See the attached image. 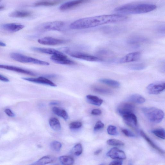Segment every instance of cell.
I'll return each mask as SVG.
<instances>
[{
    "instance_id": "13",
    "label": "cell",
    "mask_w": 165,
    "mask_h": 165,
    "mask_svg": "<svg viewBox=\"0 0 165 165\" xmlns=\"http://www.w3.org/2000/svg\"><path fill=\"white\" fill-rule=\"evenodd\" d=\"M124 122L126 125L133 129L138 127V122L137 117L134 113L123 115L122 117Z\"/></svg>"
},
{
    "instance_id": "42",
    "label": "cell",
    "mask_w": 165,
    "mask_h": 165,
    "mask_svg": "<svg viewBox=\"0 0 165 165\" xmlns=\"http://www.w3.org/2000/svg\"><path fill=\"white\" fill-rule=\"evenodd\" d=\"M123 162L120 160L114 161L111 162L109 165H122Z\"/></svg>"
},
{
    "instance_id": "5",
    "label": "cell",
    "mask_w": 165,
    "mask_h": 165,
    "mask_svg": "<svg viewBox=\"0 0 165 165\" xmlns=\"http://www.w3.org/2000/svg\"><path fill=\"white\" fill-rule=\"evenodd\" d=\"M65 23L61 21H56L45 23L39 26L38 30L39 31H62L64 28Z\"/></svg>"
},
{
    "instance_id": "48",
    "label": "cell",
    "mask_w": 165,
    "mask_h": 165,
    "mask_svg": "<svg viewBox=\"0 0 165 165\" xmlns=\"http://www.w3.org/2000/svg\"><path fill=\"white\" fill-rule=\"evenodd\" d=\"M4 7L3 6H0V10H2L4 8Z\"/></svg>"
},
{
    "instance_id": "30",
    "label": "cell",
    "mask_w": 165,
    "mask_h": 165,
    "mask_svg": "<svg viewBox=\"0 0 165 165\" xmlns=\"http://www.w3.org/2000/svg\"><path fill=\"white\" fill-rule=\"evenodd\" d=\"M152 133L159 138L163 139L165 138V132L164 129L160 128L152 130Z\"/></svg>"
},
{
    "instance_id": "23",
    "label": "cell",
    "mask_w": 165,
    "mask_h": 165,
    "mask_svg": "<svg viewBox=\"0 0 165 165\" xmlns=\"http://www.w3.org/2000/svg\"><path fill=\"white\" fill-rule=\"evenodd\" d=\"M31 15L29 11H16L12 12L9 15L10 17L13 18H24L28 17Z\"/></svg>"
},
{
    "instance_id": "7",
    "label": "cell",
    "mask_w": 165,
    "mask_h": 165,
    "mask_svg": "<svg viewBox=\"0 0 165 165\" xmlns=\"http://www.w3.org/2000/svg\"><path fill=\"white\" fill-rule=\"evenodd\" d=\"M165 88L164 82H158L152 83L147 87L148 93L150 94H158L164 91Z\"/></svg>"
},
{
    "instance_id": "17",
    "label": "cell",
    "mask_w": 165,
    "mask_h": 165,
    "mask_svg": "<svg viewBox=\"0 0 165 165\" xmlns=\"http://www.w3.org/2000/svg\"><path fill=\"white\" fill-rule=\"evenodd\" d=\"M87 1L82 0L69 1L61 5L59 7V9L62 11L67 10L77 7Z\"/></svg>"
},
{
    "instance_id": "31",
    "label": "cell",
    "mask_w": 165,
    "mask_h": 165,
    "mask_svg": "<svg viewBox=\"0 0 165 165\" xmlns=\"http://www.w3.org/2000/svg\"><path fill=\"white\" fill-rule=\"evenodd\" d=\"M107 143L112 146H122L125 145L124 143L120 140L115 139H109L107 141Z\"/></svg>"
},
{
    "instance_id": "38",
    "label": "cell",
    "mask_w": 165,
    "mask_h": 165,
    "mask_svg": "<svg viewBox=\"0 0 165 165\" xmlns=\"http://www.w3.org/2000/svg\"><path fill=\"white\" fill-rule=\"evenodd\" d=\"M105 125L104 123L101 121H98L94 127V130L95 131H98L104 128Z\"/></svg>"
},
{
    "instance_id": "28",
    "label": "cell",
    "mask_w": 165,
    "mask_h": 165,
    "mask_svg": "<svg viewBox=\"0 0 165 165\" xmlns=\"http://www.w3.org/2000/svg\"><path fill=\"white\" fill-rule=\"evenodd\" d=\"M59 160L61 163L63 165H73L74 163V159L69 156H60Z\"/></svg>"
},
{
    "instance_id": "25",
    "label": "cell",
    "mask_w": 165,
    "mask_h": 165,
    "mask_svg": "<svg viewBox=\"0 0 165 165\" xmlns=\"http://www.w3.org/2000/svg\"><path fill=\"white\" fill-rule=\"evenodd\" d=\"M52 111L55 114L62 118L65 120H67L69 118L68 113L64 109L54 107L52 109Z\"/></svg>"
},
{
    "instance_id": "15",
    "label": "cell",
    "mask_w": 165,
    "mask_h": 165,
    "mask_svg": "<svg viewBox=\"0 0 165 165\" xmlns=\"http://www.w3.org/2000/svg\"><path fill=\"white\" fill-rule=\"evenodd\" d=\"M25 26L22 24L16 23H10L3 24L1 28L3 30L8 32H15L23 29Z\"/></svg>"
},
{
    "instance_id": "19",
    "label": "cell",
    "mask_w": 165,
    "mask_h": 165,
    "mask_svg": "<svg viewBox=\"0 0 165 165\" xmlns=\"http://www.w3.org/2000/svg\"><path fill=\"white\" fill-rule=\"evenodd\" d=\"M140 133L142 137L146 140L148 143L149 144L152 148H153L154 149L159 152L161 154L163 155L164 154V151L157 146L143 131L140 130Z\"/></svg>"
},
{
    "instance_id": "12",
    "label": "cell",
    "mask_w": 165,
    "mask_h": 165,
    "mask_svg": "<svg viewBox=\"0 0 165 165\" xmlns=\"http://www.w3.org/2000/svg\"><path fill=\"white\" fill-rule=\"evenodd\" d=\"M22 78L24 80L34 82V83L48 85L53 87H56L57 86L55 84L51 81L43 77L36 78L23 77Z\"/></svg>"
},
{
    "instance_id": "18",
    "label": "cell",
    "mask_w": 165,
    "mask_h": 165,
    "mask_svg": "<svg viewBox=\"0 0 165 165\" xmlns=\"http://www.w3.org/2000/svg\"><path fill=\"white\" fill-rule=\"evenodd\" d=\"M31 49L33 51L36 52L52 55H60L63 54L59 51L56 50V49L52 48L33 47L31 48Z\"/></svg>"
},
{
    "instance_id": "20",
    "label": "cell",
    "mask_w": 165,
    "mask_h": 165,
    "mask_svg": "<svg viewBox=\"0 0 165 165\" xmlns=\"http://www.w3.org/2000/svg\"><path fill=\"white\" fill-rule=\"evenodd\" d=\"M127 101L142 104L146 101V99L141 95L138 94H134L131 95L128 97Z\"/></svg>"
},
{
    "instance_id": "46",
    "label": "cell",
    "mask_w": 165,
    "mask_h": 165,
    "mask_svg": "<svg viewBox=\"0 0 165 165\" xmlns=\"http://www.w3.org/2000/svg\"><path fill=\"white\" fill-rule=\"evenodd\" d=\"M102 149H99L96 151L95 152H94V154L95 155H98L99 154H100L102 151Z\"/></svg>"
},
{
    "instance_id": "29",
    "label": "cell",
    "mask_w": 165,
    "mask_h": 165,
    "mask_svg": "<svg viewBox=\"0 0 165 165\" xmlns=\"http://www.w3.org/2000/svg\"><path fill=\"white\" fill-rule=\"evenodd\" d=\"M60 2V1H41L36 3L34 6H51L58 4Z\"/></svg>"
},
{
    "instance_id": "27",
    "label": "cell",
    "mask_w": 165,
    "mask_h": 165,
    "mask_svg": "<svg viewBox=\"0 0 165 165\" xmlns=\"http://www.w3.org/2000/svg\"><path fill=\"white\" fill-rule=\"evenodd\" d=\"M49 124L51 128L55 131H59L61 129V126L59 120L55 117L49 119Z\"/></svg>"
},
{
    "instance_id": "35",
    "label": "cell",
    "mask_w": 165,
    "mask_h": 165,
    "mask_svg": "<svg viewBox=\"0 0 165 165\" xmlns=\"http://www.w3.org/2000/svg\"><path fill=\"white\" fill-rule=\"evenodd\" d=\"M145 64L143 63H138L132 65L130 66L129 68L133 71H140L145 68Z\"/></svg>"
},
{
    "instance_id": "10",
    "label": "cell",
    "mask_w": 165,
    "mask_h": 165,
    "mask_svg": "<svg viewBox=\"0 0 165 165\" xmlns=\"http://www.w3.org/2000/svg\"><path fill=\"white\" fill-rule=\"evenodd\" d=\"M67 42V41L53 38L51 37H45L38 40V42L39 43L49 46L59 45L64 44Z\"/></svg>"
},
{
    "instance_id": "21",
    "label": "cell",
    "mask_w": 165,
    "mask_h": 165,
    "mask_svg": "<svg viewBox=\"0 0 165 165\" xmlns=\"http://www.w3.org/2000/svg\"><path fill=\"white\" fill-rule=\"evenodd\" d=\"M86 98L89 104L95 106H100L103 103V100L101 99L92 95H88L86 96Z\"/></svg>"
},
{
    "instance_id": "40",
    "label": "cell",
    "mask_w": 165,
    "mask_h": 165,
    "mask_svg": "<svg viewBox=\"0 0 165 165\" xmlns=\"http://www.w3.org/2000/svg\"><path fill=\"white\" fill-rule=\"evenodd\" d=\"M5 112L9 117H13L15 116V114L10 109H5Z\"/></svg>"
},
{
    "instance_id": "4",
    "label": "cell",
    "mask_w": 165,
    "mask_h": 165,
    "mask_svg": "<svg viewBox=\"0 0 165 165\" xmlns=\"http://www.w3.org/2000/svg\"><path fill=\"white\" fill-rule=\"evenodd\" d=\"M10 57L12 59L20 63H32L43 65H49V63L47 62L38 60L17 53H12L10 54Z\"/></svg>"
},
{
    "instance_id": "34",
    "label": "cell",
    "mask_w": 165,
    "mask_h": 165,
    "mask_svg": "<svg viewBox=\"0 0 165 165\" xmlns=\"http://www.w3.org/2000/svg\"><path fill=\"white\" fill-rule=\"evenodd\" d=\"M94 91L99 94H109L111 93V91L106 88L101 87H95L94 88Z\"/></svg>"
},
{
    "instance_id": "50",
    "label": "cell",
    "mask_w": 165,
    "mask_h": 165,
    "mask_svg": "<svg viewBox=\"0 0 165 165\" xmlns=\"http://www.w3.org/2000/svg\"><path fill=\"white\" fill-rule=\"evenodd\" d=\"M100 165H104V164H101Z\"/></svg>"
},
{
    "instance_id": "26",
    "label": "cell",
    "mask_w": 165,
    "mask_h": 165,
    "mask_svg": "<svg viewBox=\"0 0 165 165\" xmlns=\"http://www.w3.org/2000/svg\"><path fill=\"white\" fill-rule=\"evenodd\" d=\"M99 82L101 83L105 84L106 85L111 86V87L117 88L120 87V84L118 81L108 79H101L99 80Z\"/></svg>"
},
{
    "instance_id": "14",
    "label": "cell",
    "mask_w": 165,
    "mask_h": 165,
    "mask_svg": "<svg viewBox=\"0 0 165 165\" xmlns=\"http://www.w3.org/2000/svg\"><path fill=\"white\" fill-rule=\"evenodd\" d=\"M141 56V53L139 52L131 53L123 57L119 60L120 63L131 62L138 60Z\"/></svg>"
},
{
    "instance_id": "9",
    "label": "cell",
    "mask_w": 165,
    "mask_h": 165,
    "mask_svg": "<svg viewBox=\"0 0 165 165\" xmlns=\"http://www.w3.org/2000/svg\"><path fill=\"white\" fill-rule=\"evenodd\" d=\"M51 59L55 63L58 64L65 65H75L76 64L75 62L69 59L67 56L63 54L53 55Z\"/></svg>"
},
{
    "instance_id": "11",
    "label": "cell",
    "mask_w": 165,
    "mask_h": 165,
    "mask_svg": "<svg viewBox=\"0 0 165 165\" xmlns=\"http://www.w3.org/2000/svg\"><path fill=\"white\" fill-rule=\"evenodd\" d=\"M106 155L114 159L125 160L126 156L125 152L116 147L111 149L107 153Z\"/></svg>"
},
{
    "instance_id": "36",
    "label": "cell",
    "mask_w": 165,
    "mask_h": 165,
    "mask_svg": "<svg viewBox=\"0 0 165 165\" xmlns=\"http://www.w3.org/2000/svg\"><path fill=\"white\" fill-rule=\"evenodd\" d=\"M108 134L111 135L116 136L118 135L117 128L112 125L109 126L107 129Z\"/></svg>"
},
{
    "instance_id": "1",
    "label": "cell",
    "mask_w": 165,
    "mask_h": 165,
    "mask_svg": "<svg viewBox=\"0 0 165 165\" xmlns=\"http://www.w3.org/2000/svg\"><path fill=\"white\" fill-rule=\"evenodd\" d=\"M127 19L126 16L118 14L98 16L78 19L72 23L69 27L72 30L84 29L103 25L121 22Z\"/></svg>"
},
{
    "instance_id": "3",
    "label": "cell",
    "mask_w": 165,
    "mask_h": 165,
    "mask_svg": "<svg viewBox=\"0 0 165 165\" xmlns=\"http://www.w3.org/2000/svg\"><path fill=\"white\" fill-rule=\"evenodd\" d=\"M143 113L151 122L159 123L161 122L164 116L163 111L154 107H147L142 109Z\"/></svg>"
},
{
    "instance_id": "39",
    "label": "cell",
    "mask_w": 165,
    "mask_h": 165,
    "mask_svg": "<svg viewBox=\"0 0 165 165\" xmlns=\"http://www.w3.org/2000/svg\"><path fill=\"white\" fill-rule=\"evenodd\" d=\"M123 133L127 137L130 138H135V135L130 130L127 129H123L122 130Z\"/></svg>"
},
{
    "instance_id": "16",
    "label": "cell",
    "mask_w": 165,
    "mask_h": 165,
    "mask_svg": "<svg viewBox=\"0 0 165 165\" xmlns=\"http://www.w3.org/2000/svg\"><path fill=\"white\" fill-rule=\"evenodd\" d=\"M0 68L6 69L9 71L22 73L32 76H35V74L31 71H28L21 68L13 66L0 65Z\"/></svg>"
},
{
    "instance_id": "33",
    "label": "cell",
    "mask_w": 165,
    "mask_h": 165,
    "mask_svg": "<svg viewBox=\"0 0 165 165\" xmlns=\"http://www.w3.org/2000/svg\"><path fill=\"white\" fill-rule=\"evenodd\" d=\"M51 149L56 152L59 151L62 147V144L59 142L54 141H53L51 144Z\"/></svg>"
},
{
    "instance_id": "44",
    "label": "cell",
    "mask_w": 165,
    "mask_h": 165,
    "mask_svg": "<svg viewBox=\"0 0 165 165\" xmlns=\"http://www.w3.org/2000/svg\"><path fill=\"white\" fill-rule=\"evenodd\" d=\"M164 26L161 25L158 28V31L162 34H164Z\"/></svg>"
},
{
    "instance_id": "51",
    "label": "cell",
    "mask_w": 165,
    "mask_h": 165,
    "mask_svg": "<svg viewBox=\"0 0 165 165\" xmlns=\"http://www.w3.org/2000/svg\"><path fill=\"white\" fill-rule=\"evenodd\" d=\"M1 1H0V3H1Z\"/></svg>"
},
{
    "instance_id": "41",
    "label": "cell",
    "mask_w": 165,
    "mask_h": 165,
    "mask_svg": "<svg viewBox=\"0 0 165 165\" xmlns=\"http://www.w3.org/2000/svg\"><path fill=\"white\" fill-rule=\"evenodd\" d=\"M102 113V111L99 109H94L92 110L91 114L95 115H98L101 114Z\"/></svg>"
},
{
    "instance_id": "49",
    "label": "cell",
    "mask_w": 165,
    "mask_h": 165,
    "mask_svg": "<svg viewBox=\"0 0 165 165\" xmlns=\"http://www.w3.org/2000/svg\"><path fill=\"white\" fill-rule=\"evenodd\" d=\"M129 165H133L132 163L131 162H130L129 163Z\"/></svg>"
},
{
    "instance_id": "37",
    "label": "cell",
    "mask_w": 165,
    "mask_h": 165,
    "mask_svg": "<svg viewBox=\"0 0 165 165\" xmlns=\"http://www.w3.org/2000/svg\"><path fill=\"white\" fill-rule=\"evenodd\" d=\"M82 126L81 122L78 121L74 122L70 124L69 128L71 129H76L80 128Z\"/></svg>"
},
{
    "instance_id": "6",
    "label": "cell",
    "mask_w": 165,
    "mask_h": 165,
    "mask_svg": "<svg viewBox=\"0 0 165 165\" xmlns=\"http://www.w3.org/2000/svg\"><path fill=\"white\" fill-rule=\"evenodd\" d=\"M64 51L70 56L76 58L91 62H102L103 60L100 57L90 55L79 52L71 51L67 48L63 49Z\"/></svg>"
},
{
    "instance_id": "47",
    "label": "cell",
    "mask_w": 165,
    "mask_h": 165,
    "mask_svg": "<svg viewBox=\"0 0 165 165\" xmlns=\"http://www.w3.org/2000/svg\"><path fill=\"white\" fill-rule=\"evenodd\" d=\"M0 46L1 47H5L6 46V44L5 43L0 41Z\"/></svg>"
},
{
    "instance_id": "43",
    "label": "cell",
    "mask_w": 165,
    "mask_h": 165,
    "mask_svg": "<svg viewBox=\"0 0 165 165\" xmlns=\"http://www.w3.org/2000/svg\"><path fill=\"white\" fill-rule=\"evenodd\" d=\"M0 81L6 82H9L10 81L8 78L1 75V74H0Z\"/></svg>"
},
{
    "instance_id": "53",
    "label": "cell",
    "mask_w": 165,
    "mask_h": 165,
    "mask_svg": "<svg viewBox=\"0 0 165 165\" xmlns=\"http://www.w3.org/2000/svg\"></svg>"
},
{
    "instance_id": "24",
    "label": "cell",
    "mask_w": 165,
    "mask_h": 165,
    "mask_svg": "<svg viewBox=\"0 0 165 165\" xmlns=\"http://www.w3.org/2000/svg\"><path fill=\"white\" fill-rule=\"evenodd\" d=\"M148 41L147 39L141 36H134L131 37L127 40V42L129 44L138 45L140 43L146 42Z\"/></svg>"
},
{
    "instance_id": "2",
    "label": "cell",
    "mask_w": 165,
    "mask_h": 165,
    "mask_svg": "<svg viewBox=\"0 0 165 165\" xmlns=\"http://www.w3.org/2000/svg\"><path fill=\"white\" fill-rule=\"evenodd\" d=\"M156 7L150 4H129L118 7L114 11L120 15L141 14L153 11Z\"/></svg>"
},
{
    "instance_id": "8",
    "label": "cell",
    "mask_w": 165,
    "mask_h": 165,
    "mask_svg": "<svg viewBox=\"0 0 165 165\" xmlns=\"http://www.w3.org/2000/svg\"><path fill=\"white\" fill-rule=\"evenodd\" d=\"M135 106L128 103H123L119 105L117 111L118 114L121 117L126 114L134 113Z\"/></svg>"
},
{
    "instance_id": "45",
    "label": "cell",
    "mask_w": 165,
    "mask_h": 165,
    "mask_svg": "<svg viewBox=\"0 0 165 165\" xmlns=\"http://www.w3.org/2000/svg\"><path fill=\"white\" fill-rule=\"evenodd\" d=\"M60 104V103L59 102L57 101H53L49 103V105H58Z\"/></svg>"
},
{
    "instance_id": "52",
    "label": "cell",
    "mask_w": 165,
    "mask_h": 165,
    "mask_svg": "<svg viewBox=\"0 0 165 165\" xmlns=\"http://www.w3.org/2000/svg\"><path fill=\"white\" fill-rule=\"evenodd\" d=\"M31 165H33L32 164H31Z\"/></svg>"
},
{
    "instance_id": "22",
    "label": "cell",
    "mask_w": 165,
    "mask_h": 165,
    "mask_svg": "<svg viewBox=\"0 0 165 165\" xmlns=\"http://www.w3.org/2000/svg\"><path fill=\"white\" fill-rule=\"evenodd\" d=\"M55 160V158L51 156H45L32 164L33 165H46L53 162Z\"/></svg>"
},
{
    "instance_id": "32",
    "label": "cell",
    "mask_w": 165,
    "mask_h": 165,
    "mask_svg": "<svg viewBox=\"0 0 165 165\" xmlns=\"http://www.w3.org/2000/svg\"><path fill=\"white\" fill-rule=\"evenodd\" d=\"M82 150L83 149H82V144L80 143H78L74 146L72 151L74 155L78 156L82 154Z\"/></svg>"
}]
</instances>
